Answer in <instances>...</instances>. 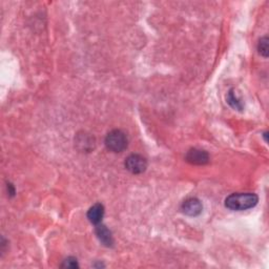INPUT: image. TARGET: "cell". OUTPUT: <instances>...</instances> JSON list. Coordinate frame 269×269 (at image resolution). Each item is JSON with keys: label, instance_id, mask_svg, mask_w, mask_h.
<instances>
[{"label": "cell", "instance_id": "cell-7", "mask_svg": "<svg viewBox=\"0 0 269 269\" xmlns=\"http://www.w3.org/2000/svg\"><path fill=\"white\" fill-rule=\"evenodd\" d=\"M76 145L78 147V149L81 150V152H90L91 149L94 148L95 146V140L94 138L88 135V134H79L77 136L76 140H75Z\"/></svg>", "mask_w": 269, "mask_h": 269}, {"label": "cell", "instance_id": "cell-11", "mask_svg": "<svg viewBox=\"0 0 269 269\" xmlns=\"http://www.w3.org/2000/svg\"><path fill=\"white\" fill-rule=\"evenodd\" d=\"M62 267H64V268H78V267H79V265H78L77 259L70 257L63 262Z\"/></svg>", "mask_w": 269, "mask_h": 269}, {"label": "cell", "instance_id": "cell-8", "mask_svg": "<svg viewBox=\"0 0 269 269\" xmlns=\"http://www.w3.org/2000/svg\"><path fill=\"white\" fill-rule=\"evenodd\" d=\"M104 215V206L101 203H96L95 205L91 206L88 212V219L90 223L97 225L100 224Z\"/></svg>", "mask_w": 269, "mask_h": 269}, {"label": "cell", "instance_id": "cell-6", "mask_svg": "<svg viewBox=\"0 0 269 269\" xmlns=\"http://www.w3.org/2000/svg\"><path fill=\"white\" fill-rule=\"evenodd\" d=\"M95 233L98 240H99L104 246L107 247H111L114 245V239L113 235H111V233L109 232V229L103 224H97Z\"/></svg>", "mask_w": 269, "mask_h": 269}, {"label": "cell", "instance_id": "cell-9", "mask_svg": "<svg viewBox=\"0 0 269 269\" xmlns=\"http://www.w3.org/2000/svg\"><path fill=\"white\" fill-rule=\"evenodd\" d=\"M227 102H228L229 106H231L234 109H238V110H242L243 109V104L240 101V99L238 98L237 94L234 93L233 90H231L228 91Z\"/></svg>", "mask_w": 269, "mask_h": 269}, {"label": "cell", "instance_id": "cell-10", "mask_svg": "<svg viewBox=\"0 0 269 269\" xmlns=\"http://www.w3.org/2000/svg\"><path fill=\"white\" fill-rule=\"evenodd\" d=\"M258 51H259V53L263 57H265V58L268 57V54H269V40H268L267 36L260 39L259 44H258Z\"/></svg>", "mask_w": 269, "mask_h": 269}, {"label": "cell", "instance_id": "cell-5", "mask_svg": "<svg viewBox=\"0 0 269 269\" xmlns=\"http://www.w3.org/2000/svg\"><path fill=\"white\" fill-rule=\"evenodd\" d=\"M202 203L197 198H189L183 202L182 212L189 216H197L202 213Z\"/></svg>", "mask_w": 269, "mask_h": 269}, {"label": "cell", "instance_id": "cell-3", "mask_svg": "<svg viewBox=\"0 0 269 269\" xmlns=\"http://www.w3.org/2000/svg\"><path fill=\"white\" fill-rule=\"evenodd\" d=\"M126 168L132 174L138 175V174H142L143 172H145V169L147 167V161L144 158L143 156L138 155V154H133L128 156L126 159Z\"/></svg>", "mask_w": 269, "mask_h": 269}, {"label": "cell", "instance_id": "cell-1", "mask_svg": "<svg viewBox=\"0 0 269 269\" xmlns=\"http://www.w3.org/2000/svg\"><path fill=\"white\" fill-rule=\"evenodd\" d=\"M259 198L251 193H237L228 196L225 200V206L232 211H246L258 204Z\"/></svg>", "mask_w": 269, "mask_h": 269}, {"label": "cell", "instance_id": "cell-4", "mask_svg": "<svg viewBox=\"0 0 269 269\" xmlns=\"http://www.w3.org/2000/svg\"><path fill=\"white\" fill-rule=\"evenodd\" d=\"M185 159L187 162L195 164V165H204V164L208 163L209 156L205 150L193 148L188 150Z\"/></svg>", "mask_w": 269, "mask_h": 269}, {"label": "cell", "instance_id": "cell-2", "mask_svg": "<svg viewBox=\"0 0 269 269\" xmlns=\"http://www.w3.org/2000/svg\"><path fill=\"white\" fill-rule=\"evenodd\" d=\"M106 146L113 153H121L127 147V137L120 129L109 132L106 138Z\"/></svg>", "mask_w": 269, "mask_h": 269}]
</instances>
